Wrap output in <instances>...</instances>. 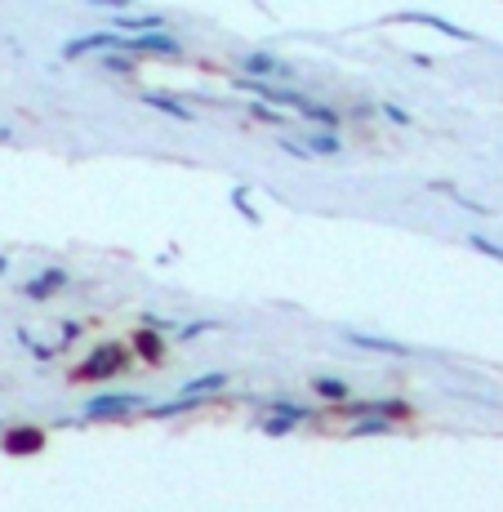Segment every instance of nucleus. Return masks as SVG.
<instances>
[{"mask_svg":"<svg viewBox=\"0 0 503 512\" xmlns=\"http://www.w3.org/2000/svg\"><path fill=\"white\" fill-rule=\"evenodd\" d=\"M245 112H250L254 121H268V125H290V116H285V112H276V107H268V103H254V98H250V103H245Z\"/></svg>","mask_w":503,"mask_h":512,"instance_id":"16","label":"nucleus"},{"mask_svg":"<svg viewBox=\"0 0 503 512\" xmlns=\"http://www.w3.org/2000/svg\"><path fill=\"white\" fill-rule=\"evenodd\" d=\"M138 98H143V107H156V112L174 116V121H196V112L183 103L179 94H165V90H143Z\"/></svg>","mask_w":503,"mask_h":512,"instance_id":"8","label":"nucleus"},{"mask_svg":"<svg viewBox=\"0 0 503 512\" xmlns=\"http://www.w3.org/2000/svg\"><path fill=\"white\" fill-rule=\"evenodd\" d=\"M379 112H383V116H388V121H392V125H410V121H414V116L406 112V107H397V103H379Z\"/></svg>","mask_w":503,"mask_h":512,"instance_id":"20","label":"nucleus"},{"mask_svg":"<svg viewBox=\"0 0 503 512\" xmlns=\"http://www.w3.org/2000/svg\"><path fill=\"white\" fill-rule=\"evenodd\" d=\"M343 339L352 343V348H361V352H388V357H406V343H397V339H379V334H361V330H343Z\"/></svg>","mask_w":503,"mask_h":512,"instance_id":"9","label":"nucleus"},{"mask_svg":"<svg viewBox=\"0 0 503 512\" xmlns=\"http://www.w3.org/2000/svg\"><path fill=\"white\" fill-rule=\"evenodd\" d=\"M152 401L143 392H94L90 401L81 406L85 419H130V415H147Z\"/></svg>","mask_w":503,"mask_h":512,"instance_id":"2","label":"nucleus"},{"mask_svg":"<svg viewBox=\"0 0 503 512\" xmlns=\"http://www.w3.org/2000/svg\"><path fill=\"white\" fill-rule=\"evenodd\" d=\"M223 388H228V374H223V370H210V374H196V379H187V383H183V397H205V401H214Z\"/></svg>","mask_w":503,"mask_h":512,"instance_id":"10","label":"nucleus"},{"mask_svg":"<svg viewBox=\"0 0 503 512\" xmlns=\"http://www.w3.org/2000/svg\"><path fill=\"white\" fill-rule=\"evenodd\" d=\"M103 67L107 72H116V76H134V58H125V54H107Z\"/></svg>","mask_w":503,"mask_h":512,"instance_id":"18","label":"nucleus"},{"mask_svg":"<svg viewBox=\"0 0 503 512\" xmlns=\"http://www.w3.org/2000/svg\"><path fill=\"white\" fill-rule=\"evenodd\" d=\"M112 32H121V36H147V32H170V18L165 14H134V9H125V14H116L112 18Z\"/></svg>","mask_w":503,"mask_h":512,"instance_id":"4","label":"nucleus"},{"mask_svg":"<svg viewBox=\"0 0 503 512\" xmlns=\"http://www.w3.org/2000/svg\"><path fill=\"white\" fill-rule=\"evenodd\" d=\"M205 406V397H170V401H152V406H147V415L152 419H174V415H192V410H201Z\"/></svg>","mask_w":503,"mask_h":512,"instance_id":"12","label":"nucleus"},{"mask_svg":"<svg viewBox=\"0 0 503 512\" xmlns=\"http://www.w3.org/2000/svg\"><path fill=\"white\" fill-rule=\"evenodd\" d=\"M312 397H317L321 406H330V410H343L352 401V383L334 379V374H317V379H312Z\"/></svg>","mask_w":503,"mask_h":512,"instance_id":"7","label":"nucleus"},{"mask_svg":"<svg viewBox=\"0 0 503 512\" xmlns=\"http://www.w3.org/2000/svg\"><path fill=\"white\" fill-rule=\"evenodd\" d=\"M401 23H423V27H437V32H446L450 41H477V36H472L468 27L450 23V18H437V14H419V9H410V14H401Z\"/></svg>","mask_w":503,"mask_h":512,"instance_id":"11","label":"nucleus"},{"mask_svg":"<svg viewBox=\"0 0 503 512\" xmlns=\"http://www.w3.org/2000/svg\"><path fill=\"white\" fill-rule=\"evenodd\" d=\"M130 370V343H98L90 357L72 370V383H112Z\"/></svg>","mask_w":503,"mask_h":512,"instance_id":"1","label":"nucleus"},{"mask_svg":"<svg viewBox=\"0 0 503 512\" xmlns=\"http://www.w3.org/2000/svg\"><path fill=\"white\" fill-rule=\"evenodd\" d=\"M5 268H9V259H0V272H5Z\"/></svg>","mask_w":503,"mask_h":512,"instance_id":"23","label":"nucleus"},{"mask_svg":"<svg viewBox=\"0 0 503 512\" xmlns=\"http://www.w3.org/2000/svg\"><path fill=\"white\" fill-rule=\"evenodd\" d=\"M397 432V423L383 419V415H357L348 428V437H392Z\"/></svg>","mask_w":503,"mask_h":512,"instance_id":"13","label":"nucleus"},{"mask_svg":"<svg viewBox=\"0 0 503 512\" xmlns=\"http://www.w3.org/2000/svg\"><path fill=\"white\" fill-rule=\"evenodd\" d=\"M130 352H138V357L152 361V366H161V361H165V339H161V334H152V330H138L134 343H130Z\"/></svg>","mask_w":503,"mask_h":512,"instance_id":"14","label":"nucleus"},{"mask_svg":"<svg viewBox=\"0 0 503 512\" xmlns=\"http://www.w3.org/2000/svg\"><path fill=\"white\" fill-rule=\"evenodd\" d=\"M67 285H72L67 268H45V272H36V277L23 285V294H27L32 303H45V299H54V294H63Z\"/></svg>","mask_w":503,"mask_h":512,"instance_id":"6","label":"nucleus"},{"mask_svg":"<svg viewBox=\"0 0 503 512\" xmlns=\"http://www.w3.org/2000/svg\"><path fill=\"white\" fill-rule=\"evenodd\" d=\"M259 428L268 432V437H285V432H294V428H299V423H294V419H285V415H268V419L259 423Z\"/></svg>","mask_w":503,"mask_h":512,"instance_id":"17","label":"nucleus"},{"mask_svg":"<svg viewBox=\"0 0 503 512\" xmlns=\"http://www.w3.org/2000/svg\"><path fill=\"white\" fill-rule=\"evenodd\" d=\"M468 245H472V250H481V254H486V259H499V263H503V245L486 241V236H468Z\"/></svg>","mask_w":503,"mask_h":512,"instance_id":"19","label":"nucleus"},{"mask_svg":"<svg viewBox=\"0 0 503 512\" xmlns=\"http://www.w3.org/2000/svg\"><path fill=\"white\" fill-rule=\"evenodd\" d=\"M241 81H254V85H285L294 81V67L285 63V58L276 54H263V49H250V54L241 58Z\"/></svg>","mask_w":503,"mask_h":512,"instance_id":"3","label":"nucleus"},{"mask_svg":"<svg viewBox=\"0 0 503 512\" xmlns=\"http://www.w3.org/2000/svg\"><path fill=\"white\" fill-rule=\"evenodd\" d=\"M214 326H219V321H196V326H183V330H179V339H196V334H210Z\"/></svg>","mask_w":503,"mask_h":512,"instance_id":"21","label":"nucleus"},{"mask_svg":"<svg viewBox=\"0 0 503 512\" xmlns=\"http://www.w3.org/2000/svg\"><path fill=\"white\" fill-rule=\"evenodd\" d=\"M81 321H67V326H63V339H81Z\"/></svg>","mask_w":503,"mask_h":512,"instance_id":"22","label":"nucleus"},{"mask_svg":"<svg viewBox=\"0 0 503 512\" xmlns=\"http://www.w3.org/2000/svg\"><path fill=\"white\" fill-rule=\"evenodd\" d=\"M303 143V152L308 156H339L343 152V139L339 134H330V130H317V134H308V139H299Z\"/></svg>","mask_w":503,"mask_h":512,"instance_id":"15","label":"nucleus"},{"mask_svg":"<svg viewBox=\"0 0 503 512\" xmlns=\"http://www.w3.org/2000/svg\"><path fill=\"white\" fill-rule=\"evenodd\" d=\"M0 446H5V455H41V450H45V432L32 428V423H18V428H5Z\"/></svg>","mask_w":503,"mask_h":512,"instance_id":"5","label":"nucleus"}]
</instances>
